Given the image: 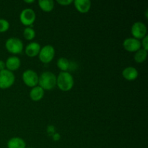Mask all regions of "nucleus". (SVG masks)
Wrapping results in <instances>:
<instances>
[{
	"mask_svg": "<svg viewBox=\"0 0 148 148\" xmlns=\"http://www.w3.org/2000/svg\"><path fill=\"white\" fill-rule=\"evenodd\" d=\"M15 82V76L12 72L4 69L0 71V89H8Z\"/></svg>",
	"mask_w": 148,
	"mask_h": 148,
	"instance_id": "obj_4",
	"label": "nucleus"
},
{
	"mask_svg": "<svg viewBox=\"0 0 148 148\" xmlns=\"http://www.w3.org/2000/svg\"><path fill=\"white\" fill-rule=\"evenodd\" d=\"M56 65L61 72H68L70 68V62L66 58L61 57L57 60Z\"/></svg>",
	"mask_w": 148,
	"mask_h": 148,
	"instance_id": "obj_17",
	"label": "nucleus"
},
{
	"mask_svg": "<svg viewBox=\"0 0 148 148\" xmlns=\"http://www.w3.org/2000/svg\"><path fill=\"white\" fill-rule=\"evenodd\" d=\"M5 48L7 51L15 56V55L20 54L23 52L24 45H23V41L20 38L12 37L6 40Z\"/></svg>",
	"mask_w": 148,
	"mask_h": 148,
	"instance_id": "obj_3",
	"label": "nucleus"
},
{
	"mask_svg": "<svg viewBox=\"0 0 148 148\" xmlns=\"http://www.w3.org/2000/svg\"><path fill=\"white\" fill-rule=\"evenodd\" d=\"M39 60L43 64H49L52 62L55 56V49L51 45H46L40 49L38 53Z\"/></svg>",
	"mask_w": 148,
	"mask_h": 148,
	"instance_id": "obj_5",
	"label": "nucleus"
},
{
	"mask_svg": "<svg viewBox=\"0 0 148 148\" xmlns=\"http://www.w3.org/2000/svg\"><path fill=\"white\" fill-rule=\"evenodd\" d=\"M38 5L44 12H51L54 8V1L53 0H39Z\"/></svg>",
	"mask_w": 148,
	"mask_h": 148,
	"instance_id": "obj_16",
	"label": "nucleus"
},
{
	"mask_svg": "<svg viewBox=\"0 0 148 148\" xmlns=\"http://www.w3.org/2000/svg\"><path fill=\"white\" fill-rule=\"evenodd\" d=\"M5 66L6 69L13 72L14 71H17L20 67V66H21V60L17 56H10L6 60Z\"/></svg>",
	"mask_w": 148,
	"mask_h": 148,
	"instance_id": "obj_10",
	"label": "nucleus"
},
{
	"mask_svg": "<svg viewBox=\"0 0 148 148\" xmlns=\"http://www.w3.org/2000/svg\"><path fill=\"white\" fill-rule=\"evenodd\" d=\"M75 9L81 14H86L90 10L92 3L90 0H75L73 1Z\"/></svg>",
	"mask_w": 148,
	"mask_h": 148,
	"instance_id": "obj_11",
	"label": "nucleus"
},
{
	"mask_svg": "<svg viewBox=\"0 0 148 148\" xmlns=\"http://www.w3.org/2000/svg\"><path fill=\"white\" fill-rule=\"evenodd\" d=\"M139 72L134 66H127L122 71V77L128 81H133L138 77Z\"/></svg>",
	"mask_w": 148,
	"mask_h": 148,
	"instance_id": "obj_13",
	"label": "nucleus"
},
{
	"mask_svg": "<svg viewBox=\"0 0 148 148\" xmlns=\"http://www.w3.org/2000/svg\"><path fill=\"white\" fill-rule=\"evenodd\" d=\"M10 24L8 20L5 19L0 18V33H4L9 30Z\"/></svg>",
	"mask_w": 148,
	"mask_h": 148,
	"instance_id": "obj_20",
	"label": "nucleus"
},
{
	"mask_svg": "<svg viewBox=\"0 0 148 148\" xmlns=\"http://www.w3.org/2000/svg\"><path fill=\"white\" fill-rule=\"evenodd\" d=\"M56 2L62 6H69L73 3L72 0H57Z\"/></svg>",
	"mask_w": 148,
	"mask_h": 148,
	"instance_id": "obj_23",
	"label": "nucleus"
},
{
	"mask_svg": "<svg viewBox=\"0 0 148 148\" xmlns=\"http://www.w3.org/2000/svg\"><path fill=\"white\" fill-rule=\"evenodd\" d=\"M131 33L133 38L140 40L147 35V26L141 21L135 22L132 25Z\"/></svg>",
	"mask_w": 148,
	"mask_h": 148,
	"instance_id": "obj_8",
	"label": "nucleus"
},
{
	"mask_svg": "<svg viewBox=\"0 0 148 148\" xmlns=\"http://www.w3.org/2000/svg\"><path fill=\"white\" fill-rule=\"evenodd\" d=\"M38 86L44 90H51L56 86V76L50 71L40 74L38 77Z\"/></svg>",
	"mask_w": 148,
	"mask_h": 148,
	"instance_id": "obj_2",
	"label": "nucleus"
},
{
	"mask_svg": "<svg viewBox=\"0 0 148 148\" xmlns=\"http://www.w3.org/2000/svg\"><path fill=\"white\" fill-rule=\"evenodd\" d=\"M46 132H47L48 134L50 136H52L56 132V128L53 125H49L46 128Z\"/></svg>",
	"mask_w": 148,
	"mask_h": 148,
	"instance_id": "obj_22",
	"label": "nucleus"
},
{
	"mask_svg": "<svg viewBox=\"0 0 148 148\" xmlns=\"http://www.w3.org/2000/svg\"><path fill=\"white\" fill-rule=\"evenodd\" d=\"M7 146V148H25L26 143L21 137H14L8 140Z\"/></svg>",
	"mask_w": 148,
	"mask_h": 148,
	"instance_id": "obj_15",
	"label": "nucleus"
},
{
	"mask_svg": "<svg viewBox=\"0 0 148 148\" xmlns=\"http://www.w3.org/2000/svg\"><path fill=\"white\" fill-rule=\"evenodd\" d=\"M40 49H41V47H40V43L36 41L30 42L25 46V53L28 57H36L38 55Z\"/></svg>",
	"mask_w": 148,
	"mask_h": 148,
	"instance_id": "obj_12",
	"label": "nucleus"
},
{
	"mask_svg": "<svg viewBox=\"0 0 148 148\" xmlns=\"http://www.w3.org/2000/svg\"><path fill=\"white\" fill-rule=\"evenodd\" d=\"M25 148H33V147H25Z\"/></svg>",
	"mask_w": 148,
	"mask_h": 148,
	"instance_id": "obj_27",
	"label": "nucleus"
},
{
	"mask_svg": "<svg viewBox=\"0 0 148 148\" xmlns=\"http://www.w3.org/2000/svg\"><path fill=\"white\" fill-rule=\"evenodd\" d=\"M74 85V77L69 72H61L56 77V86L63 92L71 90Z\"/></svg>",
	"mask_w": 148,
	"mask_h": 148,
	"instance_id": "obj_1",
	"label": "nucleus"
},
{
	"mask_svg": "<svg viewBox=\"0 0 148 148\" xmlns=\"http://www.w3.org/2000/svg\"><path fill=\"white\" fill-rule=\"evenodd\" d=\"M23 36L27 40H33L36 37V31L31 27H26L23 30Z\"/></svg>",
	"mask_w": 148,
	"mask_h": 148,
	"instance_id": "obj_19",
	"label": "nucleus"
},
{
	"mask_svg": "<svg viewBox=\"0 0 148 148\" xmlns=\"http://www.w3.org/2000/svg\"><path fill=\"white\" fill-rule=\"evenodd\" d=\"M25 3H27V4H31V3H34V0H25Z\"/></svg>",
	"mask_w": 148,
	"mask_h": 148,
	"instance_id": "obj_26",
	"label": "nucleus"
},
{
	"mask_svg": "<svg viewBox=\"0 0 148 148\" xmlns=\"http://www.w3.org/2000/svg\"><path fill=\"white\" fill-rule=\"evenodd\" d=\"M123 47L127 51L134 52L142 49L141 41L134 38H127L123 41Z\"/></svg>",
	"mask_w": 148,
	"mask_h": 148,
	"instance_id": "obj_9",
	"label": "nucleus"
},
{
	"mask_svg": "<svg viewBox=\"0 0 148 148\" xmlns=\"http://www.w3.org/2000/svg\"><path fill=\"white\" fill-rule=\"evenodd\" d=\"M5 69H6L5 62H4V61L2 60H0V71H2Z\"/></svg>",
	"mask_w": 148,
	"mask_h": 148,
	"instance_id": "obj_25",
	"label": "nucleus"
},
{
	"mask_svg": "<svg viewBox=\"0 0 148 148\" xmlns=\"http://www.w3.org/2000/svg\"><path fill=\"white\" fill-rule=\"evenodd\" d=\"M52 137V140H53L54 142H58L61 139V134L58 132H55L53 135L51 136Z\"/></svg>",
	"mask_w": 148,
	"mask_h": 148,
	"instance_id": "obj_24",
	"label": "nucleus"
},
{
	"mask_svg": "<svg viewBox=\"0 0 148 148\" xmlns=\"http://www.w3.org/2000/svg\"><path fill=\"white\" fill-rule=\"evenodd\" d=\"M141 46H142V49H145V50H146V51L148 50V36H147V35L145 36V37H144L143 39H142Z\"/></svg>",
	"mask_w": 148,
	"mask_h": 148,
	"instance_id": "obj_21",
	"label": "nucleus"
},
{
	"mask_svg": "<svg viewBox=\"0 0 148 148\" xmlns=\"http://www.w3.org/2000/svg\"><path fill=\"white\" fill-rule=\"evenodd\" d=\"M147 51L143 49H140L137 51L135 52L134 56V59L135 62L138 64H142L147 59Z\"/></svg>",
	"mask_w": 148,
	"mask_h": 148,
	"instance_id": "obj_18",
	"label": "nucleus"
},
{
	"mask_svg": "<svg viewBox=\"0 0 148 148\" xmlns=\"http://www.w3.org/2000/svg\"><path fill=\"white\" fill-rule=\"evenodd\" d=\"M36 19V14L34 10L31 8H25L20 14V21L23 25L30 27L33 25Z\"/></svg>",
	"mask_w": 148,
	"mask_h": 148,
	"instance_id": "obj_6",
	"label": "nucleus"
},
{
	"mask_svg": "<svg viewBox=\"0 0 148 148\" xmlns=\"http://www.w3.org/2000/svg\"><path fill=\"white\" fill-rule=\"evenodd\" d=\"M38 77L37 72L30 69L24 71L22 75V79L25 85L31 88L38 85Z\"/></svg>",
	"mask_w": 148,
	"mask_h": 148,
	"instance_id": "obj_7",
	"label": "nucleus"
},
{
	"mask_svg": "<svg viewBox=\"0 0 148 148\" xmlns=\"http://www.w3.org/2000/svg\"><path fill=\"white\" fill-rule=\"evenodd\" d=\"M44 90L42 89L40 86H37L32 88L30 91V98L33 101H39L43 99L44 96Z\"/></svg>",
	"mask_w": 148,
	"mask_h": 148,
	"instance_id": "obj_14",
	"label": "nucleus"
}]
</instances>
